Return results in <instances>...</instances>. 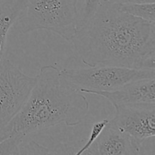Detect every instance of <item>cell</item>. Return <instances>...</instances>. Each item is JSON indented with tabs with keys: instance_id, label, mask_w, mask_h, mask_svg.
Masks as SVG:
<instances>
[{
	"instance_id": "cell-1",
	"label": "cell",
	"mask_w": 155,
	"mask_h": 155,
	"mask_svg": "<svg viewBox=\"0 0 155 155\" xmlns=\"http://www.w3.org/2000/svg\"><path fill=\"white\" fill-rule=\"evenodd\" d=\"M70 42L88 67L155 69V24L101 0Z\"/></svg>"
},
{
	"instance_id": "cell-2",
	"label": "cell",
	"mask_w": 155,
	"mask_h": 155,
	"mask_svg": "<svg viewBox=\"0 0 155 155\" xmlns=\"http://www.w3.org/2000/svg\"><path fill=\"white\" fill-rule=\"evenodd\" d=\"M89 103L83 92L64 78L60 68L45 65L39 69L27 101L7 124L11 139L21 145L29 134L65 124L75 127L89 113Z\"/></svg>"
},
{
	"instance_id": "cell-3",
	"label": "cell",
	"mask_w": 155,
	"mask_h": 155,
	"mask_svg": "<svg viewBox=\"0 0 155 155\" xmlns=\"http://www.w3.org/2000/svg\"><path fill=\"white\" fill-rule=\"evenodd\" d=\"M79 0H25L18 22L21 33L44 30L70 42L80 21Z\"/></svg>"
},
{
	"instance_id": "cell-4",
	"label": "cell",
	"mask_w": 155,
	"mask_h": 155,
	"mask_svg": "<svg viewBox=\"0 0 155 155\" xmlns=\"http://www.w3.org/2000/svg\"><path fill=\"white\" fill-rule=\"evenodd\" d=\"M61 71L68 83L83 93L87 91L110 92L136 80L155 78V69L95 66Z\"/></svg>"
},
{
	"instance_id": "cell-5",
	"label": "cell",
	"mask_w": 155,
	"mask_h": 155,
	"mask_svg": "<svg viewBox=\"0 0 155 155\" xmlns=\"http://www.w3.org/2000/svg\"><path fill=\"white\" fill-rule=\"evenodd\" d=\"M36 77L24 74L8 59L0 61V127L15 117L27 101Z\"/></svg>"
},
{
	"instance_id": "cell-6",
	"label": "cell",
	"mask_w": 155,
	"mask_h": 155,
	"mask_svg": "<svg viewBox=\"0 0 155 155\" xmlns=\"http://www.w3.org/2000/svg\"><path fill=\"white\" fill-rule=\"evenodd\" d=\"M114 117L109 120L131 136L142 147L144 142L155 136V104L114 105Z\"/></svg>"
},
{
	"instance_id": "cell-7",
	"label": "cell",
	"mask_w": 155,
	"mask_h": 155,
	"mask_svg": "<svg viewBox=\"0 0 155 155\" xmlns=\"http://www.w3.org/2000/svg\"><path fill=\"white\" fill-rule=\"evenodd\" d=\"M84 93L103 97L113 106L152 104H155V78L136 80L110 92L87 91Z\"/></svg>"
},
{
	"instance_id": "cell-8",
	"label": "cell",
	"mask_w": 155,
	"mask_h": 155,
	"mask_svg": "<svg viewBox=\"0 0 155 155\" xmlns=\"http://www.w3.org/2000/svg\"><path fill=\"white\" fill-rule=\"evenodd\" d=\"M142 147L134 139L108 121L97 140L85 154H139Z\"/></svg>"
},
{
	"instance_id": "cell-9",
	"label": "cell",
	"mask_w": 155,
	"mask_h": 155,
	"mask_svg": "<svg viewBox=\"0 0 155 155\" xmlns=\"http://www.w3.org/2000/svg\"><path fill=\"white\" fill-rule=\"evenodd\" d=\"M25 8V0H8L0 5V61L4 58L9 30L18 22Z\"/></svg>"
},
{
	"instance_id": "cell-10",
	"label": "cell",
	"mask_w": 155,
	"mask_h": 155,
	"mask_svg": "<svg viewBox=\"0 0 155 155\" xmlns=\"http://www.w3.org/2000/svg\"><path fill=\"white\" fill-rule=\"evenodd\" d=\"M120 11L155 24V2L116 4Z\"/></svg>"
},
{
	"instance_id": "cell-11",
	"label": "cell",
	"mask_w": 155,
	"mask_h": 155,
	"mask_svg": "<svg viewBox=\"0 0 155 155\" xmlns=\"http://www.w3.org/2000/svg\"><path fill=\"white\" fill-rule=\"evenodd\" d=\"M109 120L107 119H103L102 120H100L98 122L95 123L93 124L92 127V130H91L90 135H89V138L87 140V142L85 143L84 145H83V147L80 148L77 152L75 153V154L77 155H80V154H84L87 150H89L90 148V147L92 146L94 144V142L97 140L98 137L99 136V135L101 134V131L103 130V129L105 127V126L107 125V123H108Z\"/></svg>"
},
{
	"instance_id": "cell-12",
	"label": "cell",
	"mask_w": 155,
	"mask_h": 155,
	"mask_svg": "<svg viewBox=\"0 0 155 155\" xmlns=\"http://www.w3.org/2000/svg\"><path fill=\"white\" fill-rule=\"evenodd\" d=\"M101 0H85L83 15L79 21L78 27L85 24L93 16L98 9V6L101 4Z\"/></svg>"
},
{
	"instance_id": "cell-13",
	"label": "cell",
	"mask_w": 155,
	"mask_h": 155,
	"mask_svg": "<svg viewBox=\"0 0 155 155\" xmlns=\"http://www.w3.org/2000/svg\"><path fill=\"white\" fill-rule=\"evenodd\" d=\"M114 4H128V3H151L155 0H104Z\"/></svg>"
}]
</instances>
